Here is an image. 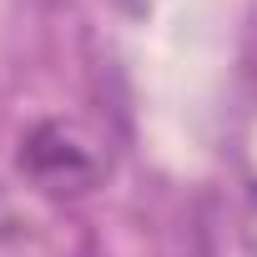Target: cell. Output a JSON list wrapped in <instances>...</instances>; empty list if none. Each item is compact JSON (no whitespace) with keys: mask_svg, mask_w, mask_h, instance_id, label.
I'll return each instance as SVG.
<instances>
[{"mask_svg":"<svg viewBox=\"0 0 257 257\" xmlns=\"http://www.w3.org/2000/svg\"><path fill=\"white\" fill-rule=\"evenodd\" d=\"M21 162L31 167V177L46 192H86L96 182V172H101L96 157L76 142V126H66V121H46L41 132L31 137V147H26Z\"/></svg>","mask_w":257,"mask_h":257,"instance_id":"1","label":"cell"}]
</instances>
